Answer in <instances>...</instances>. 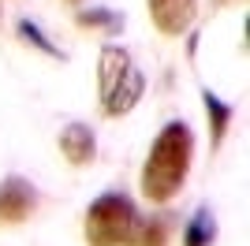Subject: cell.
I'll use <instances>...</instances> for the list:
<instances>
[{
  "label": "cell",
  "mask_w": 250,
  "mask_h": 246,
  "mask_svg": "<svg viewBox=\"0 0 250 246\" xmlns=\"http://www.w3.org/2000/svg\"><path fill=\"white\" fill-rule=\"evenodd\" d=\"M168 243H172V213L138 216L135 231L127 239V246H168Z\"/></svg>",
  "instance_id": "obj_7"
},
{
  "label": "cell",
  "mask_w": 250,
  "mask_h": 246,
  "mask_svg": "<svg viewBox=\"0 0 250 246\" xmlns=\"http://www.w3.org/2000/svg\"><path fill=\"white\" fill-rule=\"evenodd\" d=\"M60 153L67 157V164H75V168H83V164H90L97 157V138L94 131L86 127V123H67L60 131Z\"/></svg>",
  "instance_id": "obj_6"
},
{
  "label": "cell",
  "mask_w": 250,
  "mask_h": 246,
  "mask_svg": "<svg viewBox=\"0 0 250 246\" xmlns=\"http://www.w3.org/2000/svg\"><path fill=\"white\" fill-rule=\"evenodd\" d=\"M213 239H217V216L202 205L190 213L187 227H183V246H213Z\"/></svg>",
  "instance_id": "obj_8"
},
{
  "label": "cell",
  "mask_w": 250,
  "mask_h": 246,
  "mask_svg": "<svg viewBox=\"0 0 250 246\" xmlns=\"http://www.w3.org/2000/svg\"><path fill=\"white\" fill-rule=\"evenodd\" d=\"M138 209L135 202L120 190H108V194L94 198V205L86 209V243L90 246H127L131 231H135Z\"/></svg>",
  "instance_id": "obj_3"
},
{
  "label": "cell",
  "mask_w": 250,
  "mask_h": 246,
  "mask_svg": "<svg viewBox=\"0 0 250 246\" xmlns=\"http://www.w3.org/2000/svg\"><path fill=\"white\" fill-rule=\"evenodd\" d=\"M67 4H83V0H67Z\"/></svg>",
  "instance_id": "obj_12"
},
{
  "label": "cell",
  "mask_w": 250,
  "mask_h": 246,
  "mask_svg": "<svg viewBox=\"0 0 250 246\" xmlns=\"http://www.w3.org/2000/svg\"><path fill=\"white\" fill-rule=\"evenodd\" d=\"M38 209V190L30 179L22 175H8L0 183V224H22L30 220Z\"/></svg>",
  "instance_id": "obj_4"
},
{
  "label": "cell",
  "mask_w": 250,
  "mask_h": 246,
  "mask_svg": "<svg viewBox=\"0 0 250 246\" xmlns=\"http://www.w3.org/2000/svg\"><path fill=\"white\" fill-rule=\"evenodd\" d=\"M0 19H4V11H0Z\"/></svg>",
  "instance_id": "obj_13"
},
{
  "label": "cell",
  "mask_w": 250,
  "mask_h": 246,
  "mask_svg": "<svg viewBox=\"0 0 250 246\" xmlns=\"http://www.w3.org/2000/svg\"><path fill=\"white\" fill-rule=\"evenodd\" d=\"M97 86H101L104 116H127L146 93V75L138 71L131 52L120 45H104L97 56Z\"/></svg>",
  "instance_id": "obj_2"
},
{
  "label": "cell",
  "mask_w": 250,
  "mask_h": 246,
  "mask_svg": "<svg viewBox=\"0 0 250 246\" xmlns=\"http://www.w3.org/2000/svg\"><path fill=\"white\" fill-rule=\"evenodd\" d=\"M75 22L86 26V30H108V34H120L124 30V15H116L108 8H86V11H75Z\"/></svg>",
  "instance_id": "obj_10"
},
{
  "label": "cell",
  "mask_w": 250,
  "mask_h": 246,
  "mask_svg": "<svg viewBox=\"0 0 250 246\" xmlns=\"http://www.w3.org/2000/svg\"><path fill=\"white\" fill-rule=\"evenodd\" d=\"M149 15H153V26L168 38L183 34L198 15V0H146Z\"/></svg>",
  "instance_id": "obj_5"
},
{
  "label": "cell",
  "mask_w": 250,
  "mask_h": 246,
  "mask_svg": "<svg viewBox=\"0 0 250 246\" xmlns=\"http://www.w3.org/2000/svg\"><path fill=\"white\" fill-rule=\"evenodd\" d=\"M202 104H206V116H209V138H213V145L224 142V131H228L231 116H235V108L231 104H224L213 90H202Z\"/></svg>",
  "instance_id": "obj_9"
},
{
  "label": "cell",
  "mask_w": 250,
  "mask_h": 246,
  "mask_svg": "<svg viewBox=\"0 0 250 246\" xmlns=\"http://www.w3.org/2000/svg\"><path fill=\"white\" fill-rule=\"evenodd\" d=\"M19 38H22V41H30V45H38V49H42V52H49V56H56V60H63V52L56 49V45H52V41L45 38V34L38 30V26H34L30 19H19Z\"/></svg>",
  "instance_id": "obj_11"
},
{
  "label": "cell",
  "mask_w": 250,
  "mask_h": 246,
  "mask_svg": "<svg viewBox=\"0 0 250 246\" xmlns=\"http://www.w3.org/2000/svg\"><path fill=\"white\" fill-rule=\"evenodd\" d=\"M190 157H194V134H190L187 123H165L157 131L153 145L146 153V164H142V194L149 202L165 205L183 190L190 172Z\"/></svg>",
  "instance_id": "obj_1"
}]
</instances>
